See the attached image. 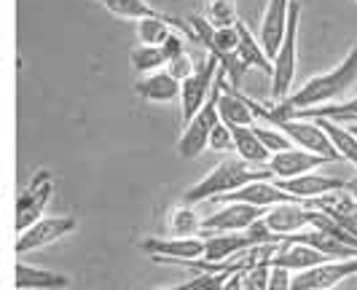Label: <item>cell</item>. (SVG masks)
<instances>
[{"instance_id": "cell-1", "label": "cell", "mask_w": 357, "mask_h": 290, "mask_svg": "<svg viewBox=\"0 0 357 290\" xmlns=\"http://www.w3.org/2000/svg\"><path fill=\"white\" fill-rule=\"evenodd\" d=\"M352 84H357V46L349 49V54L344 56L333 70L314 75V78L306 81L304 86L290 91L280 102V108L287 110V113H298V110H314L333 105V102L344 100V94L352 89Z\"/></svg>"}, {"instance_id": "cell-2", "label": "cell", "mask_w": 357, "mask_h": 290, "mask_svg": "<svg viewBox=\"0 0 357 290\" xmlns=\"http://www.w3.org/2000/svg\"><path fill=\"white\" fill-rule=\"evenodd\" d=\"M266 178H271L268 169H258V167H250V164L239 162V159H226V162L215 164L213 172H207L197 185H191L185 191V204L215 201L236 191V188H242V185H248V183L266 181Z\"/></svg>"}, {"instance_id": "cell-3", "label": "cell", "mask_w": 357, "mask_h": 290, "mask_svg": "<svg viewBox=\"0 0 357 290\" xmlns=\"http://www.w3.org/2000/svg\"><path fill=\"white\" fill-rule=\"evenodd\" d=\"M298 30H301V6H298V0H293L290 3L285 38H282V43H280L274 59H271V97L280 100V102L293 91V81H296V68H298Z\"/></svg>"}, {"instance_id": "cell-4", "label": "cell", "mask_w": 357, "mask_h": 290, "mask_svg": "<svg viewBox=\"0 0 357 290\" xmlns=\"http://www.w3.org/2000/svg\"><path fill=\"white\" fill-rule=\"evenodd\" d=\"M215 75H218V59H215V56H207L202 65L194 68V72H191L185 81H180L178 100H180V116H183L185 124H188L199 110L204 108V102L210 100L213 86H215Z\"/></svg>"}, {"instance_id": "cell-5", "label": "cell", "mask_w": 357, "mask_h": 290, "mask_svg": "<svg viewBox=\"0 0 357 290\" xmlns=\"http://www.w3.org/2000/svg\"><path fill=\"white\" fill-rule=\"evenodd\" d=\"M54 197V178L49 169H40L33 175V181L30 185L22 191V197L17 201V218H14V223H17V234H22L24 229H30L36 220L43 218V210H46V204L52 201Z\"/></svg>"}, {"instance_id": "cell-6", "label": "cell", "mask_w": 357, "mask_h": 290, "mask_svg": "<svg viewBox=\"0 0 357 290\" xmlns=\"http://www.w3.org/2000/svg\"><path fill=\"white\" fill-rule=\"evenodd\" d=\"M266 215L264 207H252V204H242V201H226L215 210L213 215L202 220V234H229V231H248L252 223H258Z\"/></svg>"}, {"instance_id": "cell-7", "label": "cell", "mask_w": 357, "mask_h": 290, "mask_svg": "<svg viewBox=\"0 0 357 290\" xmlns=\"http://www.w3.org/2000/svg\"><path fill=\"white\" fill-rule=\"evenodd\" d=\"M75 229H78V220L70 215L40 218V220H36L30 229H24L22 234H17L14 250H17V255L33 253V250H40V247H46V245L59 242L62 236L73 234Z\"/></svg>"}, {"instance_id": "cell-8", "label": "cell", "mask_w": 357, "mask_h": 290, "mask_svg": "<svg viewBox=\"0 0 357 290\" xmlns=\"http://www.w3.org/2000/svg\"><path fill=\"white\" fill-rule=\"evenodd\" d=\"M357 277V258L349 261H325L320 266H312L306 272L293 274L290 290H331L344 280Z\"/></svg>"}, {"instance_id": "cell-9", "label": "cell", "mask_w": 357, "mask_h": 290, "mask_svg": "<svg viewBox=\"0 0 357 290\" xmlns=\"http://www.w3.org/2000/svg\"><path fill=\"white\" fill-rule=\"evenodd\" d=\"M140 250L151 255L153 261H172V264H188L204 255V239L202 236H151L140 242Z\"/></svg>"}, {"instance_id": "cell-10", "label": "cell", "mask_w": 357, "mask_h": 290, "mask_svg": "<svg viewBox=\"0 0 357 290\" xmlns=\"http://www.w3.org/2000/svg\"><path fill=\"white\" fill-rule=\"evenodd\" d=\"M218 121L220 119H218V110H215V86H213V94L204 102V108L199 110L197 116L185 124L183 135H180L178 140L180 156L183 159H197V156H202L207 151V137H210V132H213V127Z\"/></svg>"}, {"instance_id": "cell-11", "label": "cell", "mask_w": 357, "mask_h": 290, "mask_svg": "<svg viewBox=\"0 0 357 290\" xmlns=\"http://www.w3.org/2000/svg\"><path fill=\"white\" fill-rule=\"evenodd\" d=\"M264 226L268 229V234L277 236L280 242H285L287 236L301 234L312 226V210L304 201H285L277 207H268L266 215L261 218Z\"/></svg>"}, {"instance_id": "cell-12", "label": "cell", "mask_w": 357, "mask_h": 290, "mask_svg": "<svg viewBox=\"0 0 357 290\" xmlns=\"http://www.w3.org/2000/svg\"><path fill=\"white\" fill-rule=\"evenodd\" d=\"M215 110H218L220 124H226V127H252V121H255L250 105H248V97L231 89L226 84L223 72L215 75Z\"/></svg>"}, {"instance_id": "cell-13", "label": "cell", "mask_w": 357, "mask_h": 290, "mask_svg": "<svg viewBox=\"0 0 357 290\" xmlns=\"http://www.w3.org/2000/svg\"><path fill=\"white\" fill-rule=\"evenodd\" d=\"M322 164H328L322 156H314L304 148H287L282 153H274L268 159L266 169L271 172L274 181H290V178H298V175H309V172H317Z\"/></svg>"}, {"instance_id": "cell-14", "label": "cell", "mask_w": 357, "mask_h": 290, "mask_svg": "<svg viewBox=\"0 0 357 290\" xmlns=\"http://www.w3.org/2000/svg\"><path fill=\"white\" fill-rule=\"evenodd\" d=\"M287 197H293L296 201H309L320 199V197H328L333 191H341L344 183L339 178H331V175H322V172H309V175H298V178H290V181H274Z\"/></svg>"}, {"instance_id": "cell-15", "label": "cell", "mask_w": 357, "mask_h": 290, "mask_svg": "<svg viewBox=\"0 0 357 290\" xmlns=\"http://www.w3.org/2000/svg\"><path fill=\"white\" fill-rule=\"evenodd\" d=\"M202 239H204V255H202V261H204V264H213V266L229 264V261H234L239 253H248L252 247H258L248 231L210 234V236H202Z\"/></svg>"}, {"instance_id": "cell-16", "label": "cell", "mask_w": 357, "mask_h": 290, "mask_svg": "<svg viewBox=\"0 0 357 290\" xmlns=\"http://www.w3.org/2000/svg\"><path fill=\"white\" fill-rule=\"evenodd\" d=\"M218 204H226V201H242V204H252V207H277V204H285V201H296L293 197H287L285 191L274 183V178H266V181H252L242 188H236L231 194L215 199Z\"/></svg>"}, {"instance_id": "cell-17", "label": "cell", "mask_w": 357, "mask_h": 290, "mask_svg": "<svg viewBox=\"0 0 357 290\" xmlns=\"http://www.w3.org/2000/svg\"><path fill=\"white\" fill-rule=\"evenodd\" d=\"M290 3L293 0H268L266 14L261 19V33H258V43L264 49L268 59H274L282 38L287 30V17H290Z\"/></svg>"}, {"instance_id": "cell-18", "label": "cell", "mask_w": 357, "mask_h": 290, "mask_svg": "<svg viewBox=\"0 0 357 290\" xmlns=\"http://www.w3.org/2000/svg\"><path fill=\"white\" fill-rule=\"evenodd\" d=\"M328 258L322 253H317V250H312V247H306V245H301V242H290V239H285V242H280L277 247H274V253H271V258H268V266L271 269H285V272H306V269H312V266H320V264H325Z\"/></svg>"}, {"instance_id": "cell-19", "label": "cell", "mask_w": 357, "mask_h": 290, "mask_svg": "<svg viewBox=\"0 0 357 290\" xmlns=\"http://www.w3.org/2000/svg\"><path fill=\"white\" fill-rule=\"evenodd\" d=\"M287 239H290V242H301L306 247L317 250V253H322L328 261H349V258H357V247L341 242V239H336L333 234H325L320 229H306L301 234H293V236H287Z\"/></svg>"}, {"instance_id": "cell-20", "label": "cell", "mask_w": 357, "mask_h": 290, "mask_svg": "<svg viewBox=\"0 0 357 290\" xmlns=\"http://www.w3.org/2000/svg\"><path fill=\"white\" fill-rule=\"evenodd\" d=\"M14 285L17 290H68L70 277H65L62 272H52V269L27 266L19 261L14 266Z\"/></svg>"}, {"instance_id": "cell-21", "label": "cell", "mask_w": 357, "mask_h": 290, "mask_svg": "<svg viewBox=\"0 0 357 290\" xmlns=\"http://www.w3.org/2000/svg\"><path fill=\"white\" fill-rule=\"evenodd\" d=\"M135 91L148 100V102H159V105H167V102H175L180 97V81L172 78L167 70H156L151 75H143V81H137Z\"/></svg>"}, {"instance_id": "cell-22", "label": "cell", "mask_w": 357, "mask_h": 290, "mask_svg": "<svg viewBox=\"0 0 357 290\" xmlns=\"http://www.w3.org/2000/svg\"><path fill=\"white\" fill-rule=\"evenodd\" d=\"M231 140H234V151H236V159L250 167H258V169H266L268 153L264 143L258 140V135L252 132V127H231Z\"/></svg>"}, {"instance_id": "cell-23", "label": "cell", "mask_w": 357, "mask_h": 290, "mask_svg": "<svg viewBox=\"0 0 357 290\" xmlns=\"http://www.w3.org/2000/svg\"><path fill=\"white\" fill-rule=\"evenodd\" d=\"M236 36H239V49H236V56L245 62V68H258L271 75V59L264 54L261 43H258V36H252L250 27L245 22H236Z\"/></svg>"}, {"instance_id": "cell-24", "label": "cell", "mask_w": 357, "mask_h": 290, "mask_svg": "<svg viewBox=\"0 0 357 290\" xmlns=\"http://www.w3.org/2000/svg\"><path fill=\"white\" fill-rule=\"evenodd\" d=\"M312 121H317V124L325 129V135L331 137V143L336 148L339 159H347V162L357 169V132L341 127L336 121H328V119H312Z\"/></svg>"}, {"instance_id": "cell-25", "label": "cell", "mask_w": 357, "mask_h": 290, "mask_svg": "<svg viewBox=\"0 0 357 290\" xmlns=\"http://www.w3.org/2000/svg\"><path fill=\"white\" fill-rule=\"evenodd\" d=\"M107 14L119 19H132V22H140L148 17H164L159 8H153L148 0H97Z\"/></svg>"}, {"instance_id": "cell-26", "label": "cell", "mask_w": 357, "mask_h": 290, "mask_svg": "<svg viewBox=\"0 0 357 290\" xmlns=\"http://www.w3.org/2000/svg\"><path fill=\"white\" fill-rule=\"evenodd\" d=\"M252 264V258H234L231 264L223 269V272H215V274H199L197 280H194V288L191 290H229L231 285V280L236 277L239 272H245L248 266Z\"/></svg>"}, {"instance_id": "cell-27", "label": "cell", "mask_w": 357, "mask_h": 290, "mask_svg": "<svg viewBox=\"0 0 357 290\" xmlns=\"http://www.w3.org/2000/svg\"><path fill=\"white\" fill-rule=\"evenodd\" d=\"M293 119H328V121H357V97L352 100H341L333 105H325V108L314 110H298V113H290Z\"/></svg>"}, {"instance_id": "cell-28", "label": "cell", "mask_w": 357, "mask_h": 290, "mask_svg": "<svg viewBox=\"0 0 357 290\" xmlns=\"http://www.w3.org/2000/svg\"><path fill=\"white\" fill-rule=\"evenodd\" d=\"M129 62H132V68L140 72V75H151V72L167 68V56L161 52V46H140L137 43L129 52Z\"/></svg>"}, {"instance_id": "cell-29", "label": "cell", "mask_w": 357, "mask_h": 290, "mask_svg": "<svg viewBox=\"0 0 357 290\" xmlns=\"http://www.w3.org/2000/svg\"><path fill=\"white\" fill-rule=\"evenodd\" d=\"M169 229L175 236H197L202 231V218L197 215L194 204L175 207L172 215H169Z\"/></svg>"}, {"instance_id": "cell-30", "label": "cell", "mask_w": 357, "mask_h": 290, "mask_svg": "<svg viewBox=\"0 0 357 290\" xmlns=\"http://www.w3.org/2000/svg\"><path fill=\"white\" fill-rule=\"evenodd\" d=\"M252 258V264L239 274V290H266L268 288V274H271V266L266 261H261L255 250H248Z\"/></svg>"}, {"instance_id": "cell-31", "label": "cell", "mask_w": 357, "mask_h": 290, "mask_svg": "<svg viewBox=\"0 0 357 290\" xmlns=\"http://www.w3.org/2000/svg\"><path fill=\"white\" fill-rule=\"evenodd\" d=\"M207 24H213L215 30L223 27H234L239 17H236V0H207Z\"/></svg>"}, {"instance_id": "cell-32", "label": "cell", "mask_w": 357, "mask_h": 290, "mask_svg": "<svg viewBox=\"0 0 357 290\" xmlns=\"http://www.w3.org/2000/svg\"><path fill=\"white\" fill-rule=\"evenodd\" d=\"M252 132L258 135V140L264 143V148H266L271 156H274V153H282L287 148H293V143H290L277 127H255V124H252Z\"/></svg>"}, {"instance_id": "cell-33", "label": "cell", "mask_w": 357, "mask_h": 290, "mask_svg": "<svg viewBox=\"0 0 357 290\" xmlns=\"http://www.w3.org/2000/svg\"><path fill=\"white\" fill-rule=\"evenodd\" d=\"M207 148L210 151H218V153H229L234 151V140H231V127H226V124H215L213 132H210V137H207Z\"/></svg>"}, {"instance_id": "cell-34", "label": "cell", "mask_w": 357, "mask_h": 290, "mask_svg": "<svg viewBox=\"0 0 357 290\" xmlns=\"http://www.w3.org/2000/svg\"><path fill=\"white\" fill-rule=\"evenodd\" d=\"M164 70L169 72L172 78H178V81H185V78L194 72V62H191L188 52H183V54L172 56V59L167 62V68H164Z\"/></svg>"}, {"instance_id": "cell-35", "label": "cell", "mask_w": 357, "mask_h": 290, "mask_svg": "<svg viewBox=\"0 0 357 290\" xmlns=\"http://www.w3.org/2000/svg\"><path fill=\"white\" fill-rule=\"evenodd\" d=\"M290 282H293V274L290 272H285V269H271L266 290H290Z\"/></svg>"}, {"instance_id": "cell-36", "label": "cell", "mask_w": 357, "mask_h": 290, "mask_svg": "<svg viewBox=\"0 0 357 290\" xmlns=\"http://www.w3.org/2000/svg\"><path fill=\"white\" fill-rule=\"evenodd\" d=\"M344 191L352 197V201L357 204V178H352V181H347L344 183Z\"/></svg>"}, {"instance_id": "cell-37", "label": "cell", "mask_w": 357, "mask_h": 290, "mask_svg": "<svg viewBox=\"0 0 357 290\" xmlns=\"http://www.w3.org/2000/svg\"><path fill=\"white\" fill-rule=\"evenodd\" d=\"M197 280V277H194ZM194 280H188V282H180V285H172V288H161V290H191L194 288Z\"/></svg>"}, {"instance_id": "cell-38", "label": "cell", "mask_w": 357, "mask_h": 290, "mask_svg": "<svg viewBox=\"0 0 357 290\" xmlns=\"http://www.w3.org/2000/svg\"><path fill=\"white\" fill-rule=\"evenodd\" d=\"M355 290H357V288H355Z\"/></svg>"}]
</instances>
